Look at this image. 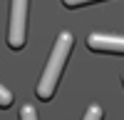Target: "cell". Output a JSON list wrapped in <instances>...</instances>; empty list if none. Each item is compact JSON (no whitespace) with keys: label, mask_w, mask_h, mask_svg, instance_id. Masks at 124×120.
Returning <instances> with one entry per match:
<instances>
[{"label":"cell","mask_w":124,"mask_h":120,"mask_svg":"<svg viewBox=\"0 0 124 120\" xmlns=\"http://www.w3.org/2000/svg\"><path fill=\"white\" fill-rule=\"evenodd\" d=\"M27 3L30 0H10L8 45L13 50L25 48V40H27Z\"/></svg>","instance_id":"cell-2"},{"label":"cell","mask_w":124,"mask_h":120,"mask_svg":"<svg viewBox=\"0 0 124 120\" xmlns=\"http://www.w3.org/2000/svg\"><path fill=\"white\" fill-rule=\"evenodd\" d=\"M87 48L94 53H114L124 55V38L119 35H102V33H92L87 38Z\"/></svg>","instance_id":"cell-3"},{"label":"cell","mask_w":124,"mask_h":120,"mask_svg":"<svg viewBox=\"0 0 124 120\" xmlns=\"http://www.w3.org/2000/svg\"><path fill=\"white\" fill-rule=\"evenodd\" d=\"M67 8H79V5H87V3H99V0H62Z\"/></svg>","instance_id":"cell-7"},{"label":"cell","mask_w":124,"mask_h":120,"mask_svg":"<svg viewBox=\"0 0 124 120\" xmlns=\"http://www.w3.org/2000/svg\"><path fill=\"white\" fill-rule=\"evenodd\" d=\"M85 120H102V108H99V105H89Z\"/></svg>","instance_id":"cell-6"},{"label":"cell","mask_w":124,"mask_h":120,"mask_svg":"<svg viewBox=\"0 0 124 120\" xmlns=\"http://www.w3.org/2000/svg\"><path fill=\"white\" fill-rule=\"evenodd\" d=\"M72 35L67 33H60L57 40H55V48H52V53H50V60H47V65H45V73L42 78H40V83L35 88V93L40 100H52L55 95V88H57V80L62 75V70H65V63L70 60V53H72Z\"/></svg>","instance_id":"cell-1"},{"label":"cell","mask_w":124,"mask_h":120,"mask_svg":"<svg viewBox=\"0 0 124 120\" xmlns=\"http://www.w3.org/2000/svg\"><path fill=\"white\" fill-rule=\"evenodd\" d=\"M20 120H37V113H35V108H30V105H23V110H20Z\"/></svg>","instance_id":"cell-5"},{"label":"cell","mask_w":124,"mask_h":120,"mask_svg":"<svg viewBox=\"0 0 124 120\" xmlns=\"http://www.w3.org/2000/svg\"><path fill=\"white\" fill-rule=\"evenodd\" d=\"M122 80H124V75H122Z\"/></svg>","instance_id":"cell-8"},{"label":"cell","mask_w":124,"mask_h":120,"mask_svg":"<svg viewBox=\"0 0 124 120\" xmlns=\"http://www.w3.org/2000/svg\"><path fill=\"white\" fill-rule=\"evenodd\" d=\"M10 105H13V93L5 85H0V108H10Z\"/></svg>","instance_id":"cell-4"}]
</instances>
